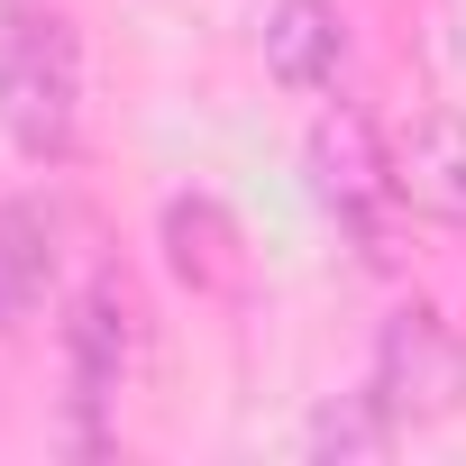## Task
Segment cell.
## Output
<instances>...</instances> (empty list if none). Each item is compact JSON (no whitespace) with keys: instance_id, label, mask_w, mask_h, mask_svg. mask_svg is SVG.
<instances>
[{"instance_id":"1","label":"cell","mask_w":466,"mask_h":466,"mask_svg":"<svg viewBox=\"0 0 466 466\" xmlns=\"http://www.w3.org/2000/svg\"><path fill=\"white\" fill-rule=\"evenodd\" d=\"M0 128L37 165L83 147V46L37 0H0Z\"/></svg>"},{"instance_id":"2","label":"cell","mask_w":466,"mask_h":466,"mask_svg":"<svg viewBox=\"0 0 466 466\" xmlns=\"http://www.w3.org/2000/svg\"><path fill=\"white\" fill-rule=\"evenodd\" d=\"M375 402L393 411V430H430V420H457L466 411V339L430 311V302H402L384 329H375Z\"/></svg>"},{"instance_id":"3","label":"cell","mask_w":466,"mask_h":466,"mask_svg":"<svg viewBox=\"0 0 466 466\" xmlns=\"http://www.w3.org/2000/svg\"><path fill=\"white\" fill-rule=\"evenodd\" d=\"M302 174H311V201L339 210L348 228H375L384 201H393V147H384L375 119L348 110V101L311 119V137H302Z\"/></svg>"},{"instance_id":"4","label":"cell","mask_w":466,"mask_h":466,"mask_svg":"<svg viewBox=\"0 0 466 466\" xmlns=\"http://www.w3.org/2000/svg\"><path fill=\"white\" fill-rule=\"evenodd\" d=\"M128 366H137V302L119 275H92L65 311V393H74V420L110 411L128 393Z\"/></svg>"},{"instance_id":"5","label":"cell","mask_w":466,"mask_h":466,"mask_svg":"<svg viewBox=\"0 0 466 466\" xmlns=\"http://www.w3.org/2000/svg\"><path fill=\"white\" fill-rule=\"evenodd\" d=\"M393 201L439 219V228H466V110H420L393 147Z\"/></svg>"},{"instance_id":"6","label":"cell","mask_w":466,"mask_h":466,"mask_svg":"<svg viewBox=\"0 0 466 466\" xmlns=\"http://www.w3.org/2000/svg\"><path fill=\"white\" fill-rule=\"evenodd\" d=\"M165 266L192 293H238L248 284V238L210 192H183V201H165Z\"/></svg>"},{"instance_id":"7","label":"cell","mask_w":466,"mask_h":466,"mask_svg":"<svg viewBox=\"0 0 466 466\" xmlns=\"http://www.w3.org/2000/svg\"><path fill=\"white\" fill-rule=\"evenodd\" d=\"M348 65V19L339 0H275L266 10V74L284 92H320Z\"/></svg>"},{"instance_id":"8","label":"cell","mask_w":466,"mask_h":466,"mask_svg":"<svg viewBox=\"0 0 466 466\" xmlns=\"http://www.w3.org/2000/svg\"><path fill=\"white\" fill-rule=\"evenodd\" d=\"M46 275H56V248H46L37 210L0 201V329H28V311L46 302Z\"/></svg>"},{"instance_id":"9","label":"cell","mask_w":466,"mask_h":466,"mask_svg":"<svg viewBox=\"0 0 466 466\" xmlns=\"http://www.w3.org/2000/svg\"><path fill=\"white\" fill-rule=\"evenodd\" d=\"M384 448H393V411L375 402V384H366V393H339L329 411H311V457L366 466V457H384Z\"/></svg>"}]
</instances>
